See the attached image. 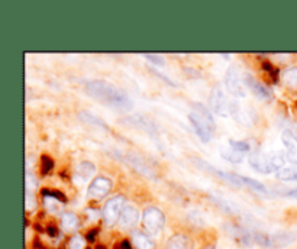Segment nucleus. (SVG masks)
I'll use <instances>...</instances> for the list:
<instances>
[{"label":"nucleus","instance_id":"1","mask_svg":"<svg viewBox=\"0 0 297 249\" xmlns=\"http://www.w3.org/2000/svg\"><path fill=\"white\" fill-rule=\"evenodd\" d=\"M84 90L90 97L99 100L103 105H107L119 110H131L134 106L132 100L122 89L103 80H93L86 83Z\"/></svg>","mask_w":297,"mask_h":249},{"label":"nucleus","instance_id":"2","mask_svg":"<svg viewBox=\"0 0 297 249\" xmlns=\"http://www.w3.org/2000/svg\"><path fill=\"white\" fill-rule=\"evenodd\" d=\"M192 162H193L196 167H199L200 170H203L206 173L213 174L215 177L220 178V180L226 181V183L235 186V187H250L252 190L260 191V193H268L267 187L264 186L261 181H258V180H254V178L250 177H242V176H238V174H235V173H226V171L217 170V168L212 167L210 164H207L206 161L200 159V158H192Z\"/></svg>","mask_w":297,"mask_h":249},{"label":"nucleus","instance_id":"3","mask_svg":"<svg viewBox=\"0 0 297 249\" xmlns=\"http://www.w3.org/2000/svg\"><path fill=\"white\" fill-rule=\"evenodd\" d=\"M248 161H250V164L255 171L263 173V174L277 173L286 165V156L284 155H265L260 151L251 152Z\"/></svg>","mask_w":297,"mask_h":249},{"label":"nucleus","instance_id":"4","mask_svg":"<svg viewBox=\"0 0 297 249\" xmlns=\"http://www.w3.org/2000/svg\"><path fill=\"white\" fill-rule=\"evenodd\" d=\"M296 240L297 233H294V232H278V233H274V235H267V233L254 232V242L258 243L263 248H286L288 245L294 243Z\"/></svg>","mask_w":297,"mask_h":249},{"label":"nucleus","instance_id":"5","mask_svg":"<svg viewBox=\"0 0 297 249\" xmlns=\"http://www.w3.org/2000/svg\"><path fill=\"white\" fill-rule=\"evenodd\" d=\"M225 86L229 95L235 97H245L247 96V86L244 83V74H241L238 65L229 67L225 74Z\"/></svg>","mask_w":297,"mask_h":249},{"label":"nucleus","instance_id":"6","mask_svg":"<svg viewBox=\"0 0 297 249\" xmlns=\"http://www.w3.org/2000/svg\"><path fill=\"white\" fill-rule=\"evenodd\" d=\"M125 197L124 196H116L113 199H109L104 207H103V220L106 226H113L117 219L122 216V212L125 209Z\"/></svg>","mask_w":297,"mask_h":249},{"label":"nucleus","instance_id":"7","mask_svg":"<svg viewBox=\"0 0 297 249\" xmlns=\"http://www.w3.org/2000/svg\"><path fill=\"white\" fill-rule=\"evenodd\" d=\"M189 120H190V123H192V126H193V129H195L196 135L200 138L202 142L207 143L212 141V135H213L215 128H216L215 123H210L209 120H206L205 118H202V116H200L199 113H196V112H192V113L189 115Z\"/></svg>","mask_w":297,"mask_h":249},{"label":"nucleus","instance_id":"8","mask_svg":"<svg viewBox=\"0 0 297 249\" xmlns=\"http://www.w3.org/2000/svg\"><path fill=\"white\" fill-rule=\"evenodd\" d=\"M142 222L145 229L151 233H158L161 229L164 227L165 216L157 207H147L142 214Z\"/></svg>","mask_w":297,"mask_h":249},{"label":"nucleus","instance_id":"9","mask_svg":"<svg viewBox=\"0 0 297 249\" xmlns=\"http://www.w3.org/2000/svg\"><path fill=\"white\" fill-rule=\"evenodd\" d=\"M229 102L230 100L226 99L222 87L216 84L212 89V95L209 99V105L212 107V110L222 118H229Z\"/></svg>","mask_w":297,"mask_h":249},{"label":"nucleus","instance_id":"10","mask_svg":"<svg viewBox=\"0 0 297 249\" xmlns=\"http://www.w3.org/2000/svg\"><path fill=\"white\" fill-rule=\"evenodd\" d=\"M112 180L107 177H97L94 178L87 190V197L90 200H100L104 196L109 194V191L112 190Z\"/></svg>","mask_w":297,"mask_h":249},{"label":"nucleus","instance_id":"11","mask_svg":"<svg viewBox=\"0 0 297 249\" xmlns=\"http://www.w3.org/2000/svg\"><path fill=\"white\" fill-rule=\"evenodd\" d=\"M229 116H232L238 123L242 125H252L255 122V115L251 109L242 107L235 100L229 102Z\"/></svg>","mask_w":297,"mask_h":249},{"label":"nucleus","instance_id":"12","mask_svg":"<svg viewBox=\"0 0 297 249\" xmlns=\"http://www.w3.org/2000/svg\"><path fill=\"white\" fill-rule=\"evenodd\" d=\"M125 161L129 165L132 167V168H135L138 173H141L142 176H145V177L149 178L157 177L155 170H154L152 165L149 164L148 161H145L142 156H139V155L137 154H128L125 156Z\"/></svg>","mask_w":297,"mask_h":249},{"label":"nucleus","instance_id":"13","mask_svg":"<svg viewBox=\"0 0 297 249\" xmlns=\"http://www.w3.org/2000/svg\"><path fill=\"white\" fill-rule=\"evenodd\" d=\"M244 83H245V86H247L258 99H261V100H271V97H273V96H271V92H270L263 83H260L254 75H251L250 72H245V74H244Z\"/></svg>","mask_w":297,"mask_h":249},{"label":"nucleus","instance_id":"14","mask_svg":"<svg viewBox=\"0 0 297 249\" xmlns=\"http://www.w3.org/2000/svg\"><path fill=\"white\" fill-rule=\"evenodd\" d=\"M125 123L131 125V126H135V128L145 132L147 135L152 136V138L158 136V131H157V126L154 125V122H151L149 119L144 118V116H131L129 119H126Z\"/></svg>","mask_w":297,"mask_h":249},{"label":"nucleus","instance_id":"15","mask_svg":"<svg viewBox=\"0 0 297 249\" xmlns=\"http://www.w3.org/2000/svg\"><path fill=\"white\" fill-rule=\"evenodd\" d=\"M281 141L287 149V158L290 162L297 164V135L291 131H284L281 135Z\"/></svg>","mask_w":297,"mask_h":249},{"label":"nucleus","instance_id":"16","mask_svg":"<svg viewBox=\"0 0 297 249\" xmlns=\"http://www.w3.org/2000/svg\"><path fill=\"white\" fill-rule=\"evenodd\" d=\"M96 173V167L90 161H83L80 162L76 171H74V180L77 183H86L93 177V174Z\"/></svg>","mask_w":297,"mask_h":249},{"label":"nucleus","instance_id":"17","mask_svg":"<svg viewBox=\"0 0 297 249\" xmlns=\"http://www.w3.org/2000/svg\"><path fill=\"white\" fill-rule=\"evenodd\" d=\"M219 155H220L223 159L232 162V164H241V162L244 161V152H240V151L233 149V148L229 146V145L220 146V148H219Z\"/></svg>","mask_w":297,"mask_h":249},{"label":"nucleus","instance_id":"18","mask_svg":"<svg viewBox=\"0 0 297 249\" xmlns=\"http://www.w3.org/2000/svg\"><path fill=\"white\" fill-rule=\"evenodd\" d=\"M121 223L124 227H132L138 223V210L135 206L126 204L122 216H121Z\"/></svg>","mask_w":297,"mask_h":249},{"label":"nucleus","instance_id":"19","mask_svg":"<svg viewBox=\"0 0 297 249\" xmlns=\"http://www.w3.org/2000/svg\"><path fill=\"white\" fill-rule=\"evenodd\" d=\"M275 174H277V178L281 181H297V164L294 162L286 164Z\"/></svg>","mask_w":297,"mask_h":249},{"label":"nucleus","instance_id":"20","mask_svg":"<svg viewBox=\"0 0 297 249\" xmlns=\"http://www.w3.org/2000/svg\"><path fill=\"white\" fill-rule=\"evenodd\" d=\"M79 118H80V120H83V122L89 123V125L97 126V128H102V129H109L107 123H106L102 118L93 115L90 112H80V113H79Z\"/></svg>","mask_w":297,"mask_h":249},{"label":"nucleus","instance_id":"21","mask_svg":"<svg viewBox=\"0 0 297 249\" xmlns=\"http://www.w3.org/2000/svg\"><path fill=\"white\" fill-rule=\"evenodd\" d=\"M167 249H192V243L189 240V237L184 235H174L170 237Z\"/></svg>","mask_w":297,"mask_h":249},{"label":"nucleus","instance_id":"22","mask_svg":"<svg viewBox=\"0 0 297 249\" xmlns=\"http://www.w3.org/2000/svg\"><path fill=\"white\" fill-rule=\"evenodd\" d=\"M132 243L137 249H152L154 248V242L149 239L147 235L144 233H139V232H135L134 236H132Z\"/></svg>","mask_w":297,"mask_h":249},{"label":"nucleus","instance_id":"23","mask_svg":"<svg viewBox=\"0 0 297 249\" xmlns=\"http://www.w3.org/2000/svg\"><path fill=\"white\" fill-rule=\"evenodd\" d=\"M61 225L64 227V230L73 232L79 226V217L74 213H71V212H67V213L63 214V217H61Z\"/></svg>","mask_w":297,"mask_h":249},{"label":"nucleus","instance_id":"24","mask_svg":"<svg viewBox=\"0 0 297 249\" xmlns=\"http://www.w3.org/2000/svg\"><path fill=\"white\" fill-rule=\"evenodd\" d=\"M44 203H45L46 210H49L51 213H60L63 210V200H60L54 196H45Z\"/></svg>","mask_w":297,"mask_h":249},{"label":"nucleus","instance_id":"25","mask_svg":"<svg viewBox=\"0 0 297 249\" xmlns=\"http://www.w3.org/2000/svg\"><path fill=\"white\" fill-rule=\"evenodd\" d=\"M283 81L288 87H297V67H291L283 72Z\"/></svg>","mask_w":297,"mask_h":249},{"label":"nucleus","instance_id":"26","mask_svg":"<svg viewBox=\"0 0 297 249\" xmlns=\"http://www.w3.org/2000/svg\"><path fill=\"white\" fill-rule=\"evenodd\" d=\"M229 146H232L233 149H236V151H240V152H248L250 151V145L247 142H244V141H233V139H230L228 142Z\"/></svg>","mask_w":297,"mask_h":249},{"label":"nucleus","instance_id":"27","mask_svg":"<svg viewBox=\"0 0 297 249\" xmlns=\"http://www.w3.org/2000/svg\"><path fill=\"white\" fill-rule=\"evenodd\" d=\"M84 246H86V240H84V237H81V236L71 237V240H70V243H69L70 249H84Z\"/></svg>","mask_w":297,"mask_h":249},{"label":"nucleus","instance_id":"28","mask_svg":"<svg viewBox=\"0 0 297 249\" xmlns=\"http://www.w3.org/2000/svg\"><path fill=\"white\" fill-rule=\"evenodd\" d=\"M52 167H54V162H52V159L49 158V156H42V164H41V174H48L51 170H52Z\"/></svg>","mask_w":297,"mask_h":249},{"label":"nucleus","instance_id":"29","mask_svg":"<svg viewBox=\"0 0 297 249\" xmlns=\"http://www.w3.org/2000/svg\"><path fill=\"white\" fill-rule=\"evenodd\" d=\"M25 207H26V210L28 212H32L35 207H36V202H35L34 196L29 193V191H26V199H25Z\"/></svg>","mask_w":297,"mask_h":249},{"label":"nucleus","instance_id":"30","mask_svg":"<svg viewBox=\"0 0 297 249\" xmlns=\"http://www.w3.org/2000/svg\"><path fill=\"white\" fill-rule=\"evenodd\" d=\"M212 200L216 203L219 207H222L225 212H228V213H233V206H230V204H229L228 202H225L223 199H220V200H219L217 197H212Z\"/></svg>","mask_w":297,"mask_h":249},{"label":"nucleus","instance_id":"31","mask_svg":"<svg viewBox=\"0 0 297 249\" xmlns=\"http://www.w3.org/2000/svg\"><path fill=\"white\" fill-rule=\"evenodd\" d=\"M25 184H26V191H29L31 193V190H35L36 189V180H35V177L32 176V174H26V177H25Z\"/></svg>","mask_w":297,"mask_h":249},{"label":"nucleus","instance_id":"32","mask_svg":"<svg viewBox=\"0 0 297 249\" xmlns=\"http://www.w3.org/2000/svg\"><path fill=\"white\" fill-rule=\"evenodd\" d=\"M145 58H148L151 62H154V64H158V65H164V64H165L164 57L157 55V54H145Z\"/></svg>","mask_w":297,"mask_h":249},{"label":"nucleus","instance_id":"33","mask_svg":"<svg viewBox=\"0 0 297 249\" xmlns=\"http://www.w3.org/2000/svg\"><path fill=\"white\" fill-rule=\"evenodd\" d=\"M151 71L154 72L155 75H158V77H160L161 80H164V81H165V83H167V84H170L171 87H175V83L172 81V80H171V78H170V77H167L165 74H161V72H158V71H157V70H154V68H151Z\"/></svg>","mask_w":297,"mask_h":249},{"label":"nucleus","instance_id":"34","mask_svg":"<svg viewBox=\"0 0 297 249\" xmlns=\"http://www.w3.org/2000/svg\"><path fill=\"white\" fill-rule=\"evenodd\" d=\"M287 197H291V199H297V189L296 190H291L288 191V193H286Z\"/></svg>","mask_w":297,"mask_h":249},{"label":"nucleus","instance_id":"35","mask_svg":"<svg viewBox=\"0 0 297 249\" xmlns=\"http://www.w3.org/2000/svg\"><path fill=\"white\" fill-rule=\"evenodd\" d=\"M122 248H124V249H131V243H129L128 240H124V242H122Z\"/></svg>","mask_w":297,"mask_h":249},{"label":"nucleus","instance_id":"36","mask_svg":"<svg viewBox=\"0 0 297 249\" xmlns=\"http://www.w3.org/2000/svg\"><path fill=\"white\" fill-rule=\"evenodd\" d=\"M48 230H49V232H51V235H52V236H54V235H55V229H54V227H49V229H48Z\"/></svg>","mask_w":297,"mask_h":249},{"label":"nucleus","instance_id":"37","mask_svg":"<svg viewBox=\"0 0 297 249\" xmlns=\"http://www.w3.org/2000/svg\"><path fill=\"white\" fill-rule=\"evenodd\" d=\"M205 249H215V248H213V246H207V248H205Z\"/></svg>","mask_w":297,"mask_h":249}]
</instances>
